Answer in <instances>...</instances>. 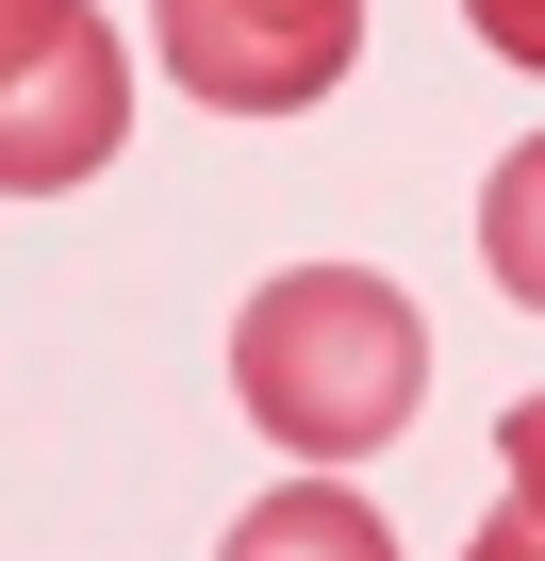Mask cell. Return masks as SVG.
I'll list each match as a JSON object with an SVG mask.
<instances>
[{"mask_svg": "<svg viewBox=\"0 0 545 561\" xmlns=\"http://www.w3.org/2000/svg\"><path fill=\"white\" fill-rule=\"evenodd\" d=\"M231 397L264 446H298V462H364L413 430L430 397V331L381 264H282L264 298L231 314Z\"/></svg>", "mask_w": 545, "mask_h": 561, "instance_id": "1", "label": "cell"}, {"mask_svg": "<svg viewBox=\"0 0 545 561\" xmlns=\"http://www.w3.org/2000/svg\"><path fill=\"white\" fill-rule=\"evenodd\" d=\"M215 561H397V545H381V512H364L348 479H282L264 512H231Z\"/></svg>", "mask_w": 545, "mask_h": 561, "instance_id": "4", "label": "cell"}, {"mask_svg": "<svg viewBox=\"0 0 545 561\" xmlns=\"http://www.w3.org/2000/svg\"><path fill=\"white\" fill-rule=\"evenodd\" d=\"M479 264H496V298H512V314H545V133L479 182Z\"/></svg>", "mask_w": 545, "mask_h": 561, "instance_id": "5", "label": "cell"}, {"mask_svg": "<svg viewBox=\"0 0 545 561\" xmlns=\"http://www.w3.org/2000/svg\"><path fill=\"white\" fill-rule=\"evenodd\" d=\"M463 561H545V512H496V528H479Z\"/></svg>", "mask_w": 545, "mask_h": 561, "instance_id": "8", "label": "cell"}, {"mask_svg": "<svg viewBox=\"0 0 545 561\" xmlns=\"http://www.w3.org/2000/svg\"><path fill=\"white\" fill-rule=\"evenodd\" d=\"M133 133V50L100 0H0V198H67Z\"/></svg>", "mask_w": 545, "mask_h": 561, "instance_id": "2", "label": "cell"}, {"mask_svg": "<svg viewBox=\"0 0 545 561\" xmlns=\"http://www.w3.org/2000/svg\"><path fill=\"white\" fill-rule=\"evenodd\" d=\"M364 50V0H166V83L215 116H298Z\"/></svg>", "mask_w": 545, "mask_h": 561, "instance_id": "3", "label": "cell"}, {"mask_svg": "<svg viewBox=\"0 0 545 561\" xmlns=\"http://www.w3.org/2000/svg\"><path fill=\"white\" fill-rule=\"evenodd\" d=\"M496 462H512V512H545V397L496 413Z\"/></svg>", "mask_w": 545, "mask_h": 561, "instance_id": "6", "label": "cell"}, {"mask_svg": "<svg viewBox=\"0 0 545 561\" xmlns=\"http://www.w3.org/2000/svg\"><path fill=\"white\" fill-rule=\"evenodd\" d=\"M479 18V50H512V67H545V0H463Z\"/></svg>", "mask_w": 545, "mask_h": 561, "instance_id": "7", "label": "cell"}]
</instances>
